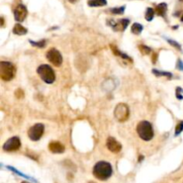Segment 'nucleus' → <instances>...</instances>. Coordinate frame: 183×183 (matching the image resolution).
Here are the masks:
<instances>
[{"instance_id": "nucleus-1", "label": "nucleus", "mask_w": 183, "mask_h": 183, "mask_svg": "<svg viewBox=\"0 0 183 183\" xmlns=\"http://www.w3.org/2000/svg\"><path fill=\"white\" fill-rule=\"evenodd\" d=\"M113 173V168L112 165L105 161L97 162L94 168H93V174L94 176L100 180V181H106L108 180Z\"/></svg>"}, {"instance_id": "nucleus-2", "label": "nucleus", "mask_w": 183, "mask_h": 183, "mask_svg": "<svg viewBox=\"0 0 183 183\" xmlns=\"http://www.w3.org/2000/svg\"><path fill=\"white\" fill-rule=\"evenodd\" d=\"M137 132L140 139L145 141H149L154 137V131L152 124L147 121H141L137 126Z\"/></svg>"}, {"instance_id": "nucleus-3", "label": "nucleus", "mask_w": 183, "mask_h": 183, "mask_svg": "<svg viewBox=\"0 0 183 183\" xmlns=\"http://www.w3.org/2000/svg\"><path fill=\"white\" fill-rule=\"evenodd\" d=\"M16 72L15 66L10 62L2 61L0 63V77L4 80H11L14 78Z\"/></svg>"}, {"instance_id": "nucleus-4", "label": "nucleus", "mask_w": 183, "mask_h": 183, "mask_svg": "<svg viewBox=\"0 0 183 183\" xmlns=\"http://www.w3.org/2000/svg\"><path fill=\"white\" fill-rule=\"evenodd\" d=\"M38 74L48 84H51L55 79V74L53 70V68L50 65H41L39 66L38 70Z\"/></svg>"}, {"instance_id": "nucleus-5", "label": "nucleus", "mask_w": 183, "mask_h": 183, "mask_svg": "<svg viewBox=\"0 0 183 183\" xmlns=\"http://www.w3.org/2000/svg\"><path fill=\"white\" fill-rule=\"evenodd\" d=\"M114 114L117 121L121 122L126 121L130 117V108L126 104H118L114 111Z\"/></svg>"}, {"instance_id": "nucleus-6", "label": "nucleus", "mask_w": 183, "mask_h": 183, "mask_svg": "<svg viewBox=\"0 0 183 183\" xmlns=\"http://www.w3.org/2000/svg\"><path fill=\"white\" fill-rule=\"evenodd\" d=\"M44 131H45L44 125L42 123H37L30 128V130L28 131V136L31 140L38 141L43 136Z\"/></svg>"}, {"instance_id": "nucleus-7", "label": "nucleus", "mask_w": 183, "mask_h": 183, "mask_svg": "<svg viewBox=\"0 0 183 183\" xmlns=\"http://www.w3.org/2000/svg\"><path fill=\"white\" fill-rule=\"evenodd\" d=\"M47 59L55 66H60L63 63V56L56 48H51L47 52Z\"/></svg>"}, {"instance_id": "nucleus-8", "label": "nucleus", "mask_w": 183, "mask_h": 183, "mask_svg": "<svg viewBox=\"0 0 183 183\" xmlns=\"http://www.w3.org/2000/svg\"><path fill=\"white\" fill-rule=\"evenodd\" d=\"M21 146V140L18 137H13L6 140V142L3 146V149L7 152L16 151Z\"/></svg>"}, {"instance_id": "nucleus-9", "label": "nucleus", "mask_w": 183, "mask_h": 183, "mask_svg": "<svg viewBox=\"0 0 183 183\" xmlns=\"http://www.w3.org/2000/svg\"><path fill=\"white\" fill-rule=\"evenodd\" d=\"M27 9L26 7L23 5H17V7L14 9V19L17 21V22H23L25 20L27 16Z\"/></svg>"}, {"instance_id": "nucleus-10", "label": "nucleus", "mask_w": 183, "mask_h": 183, "mask_svg": "<svg viewBox=\"0 0 183 183\" xmlns=\"http://www.w3.org/2000/svg\"><path fill=\"white\" fill-rule=\"evenodd\" d=\"M129 23H130V20L128 19H121V20H118V22H113L111 20V22L108 23V24L113 27V29L116 31L124 30Z\"/></svg>"}, {"instance_id": "nucleus-11", "label": "nucleus", "mask_w": 183, "mask_h": 183, "mask_svg": "<svg viewBox=\"0 0 183 183\" xmlns=\"http://www.w3.org/2000/svg\"><path fill=\"white\" fill-rule=\"evenodd\" d=\"M106 146L107 148L113 153H119L121 150V145L114 138H108L106 140Z\"/></svg>"}, {"instance_id": "nucleus-12", "label": "nucleus", "mask_w": 183, "mask_h": 183, "mask_svg": "<svg viewBox=\"0 0 183 183\" xmlns=\"http://www.w3.org/2000/svg\"><path fill=\"white\" fill-rule=\"evenodd\" d=\"M48 148L52 153H55V154H61V153H64L65 150V146L62 143H60L59 141H52L48 145Z\"/></svg>"}, {"instance_id": "nucleus-13", "label": "nucleus", "mask_w": 183, "mask_h": 183, "mask_svg": "<svg viewBox=\"0 0 183 183\" xmlns=\"http://www.w3.org/2000/svg\"><path fill=\"white\" fill-rule=\"evenodd\" d=\"M27 31H28V30H27L26 28H24L23 25H21V24H19V23L15 24L13 29V33H14L15 35H18V36L25 35L27 33Z\"/></svg>"}, {"instance_id": "nucleus-14", "label": "nucleus", "mask_w": 183, "mask_h": 183, "mask_svg": "<svg viewBox=\"0 0 183 183\" xmlns=\"http://www.w3.org/2000/svg\"><path fill=\"white\" fill-rule=\"evenodd\" d=\"M166 12H167V5L165 3L159 4L157 6V8H156V13L159 16L164 17L165 14H166Z\"/></svg>"}, {"instance_id": "nucleus-15", "label": "nucleus", "mask_w": 183, "mask_h": 183, "mask_svg": "<svg viewBox=\"0 0 183 183\" xmlns=\"http://www.w3.org/2000/svg\"><path fill=\"white\" fill-rule=\"evenodd\" d=\"M111 48H112V51L114 52V54L115 55H118V56H120V57H121V58H123V59L129 60V61H131V57H130V56H128L127 55H125V54H123V53L121 52V51L118 49L115 46H114V45H111Z\"/></svg>"}, {"instance_id": "nucleus-16", "label": "nucleus", "mask_w": 183, "mask_h": 183, "mask_svg": "<svg viewBox=\"0 0 183 183\" xmlns=\"http://www.w3.org/2000/svg\"><path fill=\"white\" fill-rule=\"evenodd\" d=\"M88 4L90 6H94V7L104 6L106 5V0H89Z\"/></svg>"}, {"instance_id": "nucleus-17", "label": "nucleus", "mask_w": 183, "mask_h": 183, "mask_svg": "<svg viewBox=\"0 0 183 183\" xmlns=\"http://www.w3.org/2000/svg\"><path fill=\"white\" fill-rule=\"evenodd\" d=\"M142 30H143V26L141 24H139V23H134L131 26V32L136 34V35L140 34Z\"/></svg>"}, {"instance_id": "nucleus-18", "label": "nucleus", "mask_w": 183, "mask_h": 183, "mask_svg": "<svg viewBox=\"0 0 183 183\" xmlns=\"http://www.w3.org/2000/svg\"><path fill=\"white\" fill-rule=\"evenodd\" d=\"M154 15H155V11L153 8H147L146 9V15H145V18L146 21L150 22L153 20L154 18Z\"/></svg>"}, {"instance_id": "nucleus-19", "label": "nucleus", "mask_w": 183, "mask_h": 183, "mask_svg": "<svg viewBox=\"0 0 183 183\" xmlns=\"http://www.w3.org/2000/svg\"><path fill=\"white\" fill-rule=\"evenodd\" d=\"M153 72L157 77H160V76H166L168 78L172 77V74L170 72H161V71H158V70H153Z\"/></svg>"}, {"instance_id": "nucleus-20", "label": "nucleus", "mask_w": 183, "mask_h": 183, "mask_svg": "<svg viewBox=\"0 0 183 183\" xmlns=\"http://www.w3.org/2000/svg\"><path fill=\"white\" fill-rule=\"evenodd\" d=\"M139 51L142 53L143 55H148L151 52V48L146 47V46H145V45H139Z\"/></svg>"}, {"instance_id": "nucleus-21", "label": "nucleus", "mask_w": 183, "mask_h": 183, "mask_svg": "<svg viewBox=\"0 0 183 183\" xmlns=\"http://www.w3.org/2000/svg\"><path fill=\"white\" fill-rule=\"evenodd\" d=\"M30 44H31L32 46L39 47V48H43V47H45V45H46V40H45V39H44V40L38 41V42H34V41H32V40H30Z\"/></svg>"}, {"instance_id": "nucleus-22", "label": "nucleus", "mask_w": 183, "mask_h": 183, "mask_svg": "<svg viewBox=\"0 0 183 183\" xmlns=\"http://www.w3.org/2000/svg\"><path fill=\"white\" fill-rule=\"evenodd\" d=\"M124 9H125L124 6L117 7V8H113V9H111V12L113 13H114V14H121V13H123V12H124Z\"/></svg>"}, {"instance_id": "nucleus-23", "label": "nucleus", "mask_w": 183, "mask_h": 183, "mask_svg": "<svg viewBox=\"0 0 183 183\" xmlns=\"http://www.w3.org/2000/svg\"><path fill=\"white\" fill-rule=\"evenodd\" d=\"M183 131V121H181L177 126H176V129H175V135H179L181 131Z\"/></svg>"}, {"instance_id": "nucleus-24", "label": "nucleus", "mask_w": 183, "mask_h": 183, "mask_svg": "<svg viewBox=\"0 0 183 183\" xmlns=\"http://www.w3.org/2000/svg\"><path fill=\"white\" fill-rule=\"evenodd\" d=\"M15 96H16L17 98L20 99V98H23V97H24V94H23V91L22 90L19 89V90H17L16 92H15Z\"/></svg>"}, {"instance_id": "nucleus-25", "label": "nucleus", "mask_w": 183, "mask_h": 183, "mask_svg": "<svg viewBox=\"0 0 183 183\" xmlns=\"http://www.w3.org/2000/svg\"><path fill=\"white\" fill-rule=\"evenodd\" d=\"M168 42L170 43L171 45H172L173 47H175V48H177L179 50H181V47L176 42V41H174V40H171V39H168Z\"/></svg>"}, {"instance_id": "nucleus-26", "label": "nucleus", "mask_w": 183, "mask_h": 183, "mask_svg": "<svg viewBox=\"0 0 183 183\" xmlns=\"http://www.w3.org/2000/svg\"><path fill=\"white\" fill-rule=\"evenodd\" d=\"M180 91H181V88H178L177 89V93H176V96H177V97L179 98V99H182L183 97L180 94Z\"/></svg>"}, {"instance_id": "nucleus-27", "label": "nucleus", "mask_w": 183, "mask_h": 183, "mask_svg": "<svg viewBox=\"0 0 183 183\" xmlns=\"http://www.w3.org/2000/svg\"><path fill=\"white\" fill-rule=\"evenodd\" d=\"M178 68L181 69V70H183V62L181 60L178 61Z\"/></svg>"}, {"instance_id": "nucleus-28", "label": "nucleus", "mask_w": 183, "mask_h": 183, "mask_svg": "<svg viewBox=\"0 0 183 183\" xmlns=\"http://www.w3.org/2000/svg\"><path fill=\"white\" fill-rule=\"evenodd\" d=\"M69 1H70L71 3H75V2H76L77 0H69Z\"/></svg>"}, {"instance_id": "nucleus-29", "label": "nucleus", "mask_w": 183, "mask_h": 183, "mask_svg": "<svg viewBox=\"0 0 183 183\" xmlns=\"http://www.w3.org/2000/svg\"><path fill=\"white\" fill-rule=\"evenodd\" d=\"M181 22H183V14L182 16H181Z\"/></svg>"}, {"instance_id": "nucleus-30", "label": "nucleus", "mask_w": 183, "mask_h": 183, "mask_svg": "<svg viewBox=\"0 0 183 183\" xmlns=\"http://www.w3.org/2000/svg\"><path fill=\"white\" fill-rule=\"evenodd\" d=\"M180 1H181V2H183V0H180Z\"/></svg>"}]
</instances>
